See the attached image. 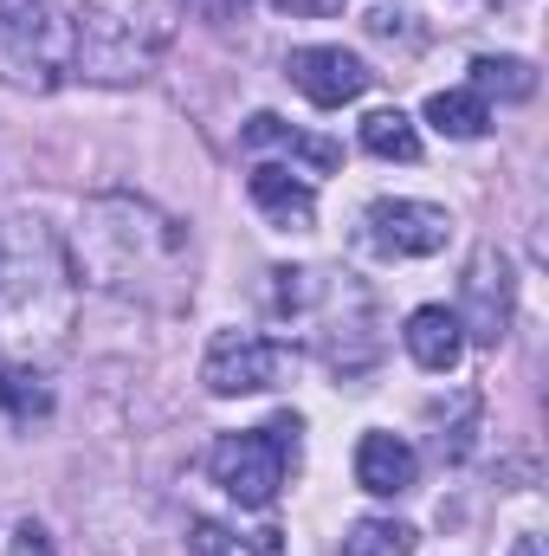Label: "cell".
<instances>
[{"instance_id":"cell-18","label":"cell","mask_w":549,"mask_h":556,"mask_svg":"<svg viewBox=\"0 0 549 556\" xmlns=\"http://www.w3.org/2000/svg\"><path fill=\"white\" fill-rule=\"evenodd\" d=\"M343 556H413V531L401 518H362V525H349Z\"/></svg>"},{"instance_id":"cell-7","label":"cell","mask_w":549,"mask_h":556,"mask_svg":"<svg viewBox=\"0 0 549 556\" xmlns=\"http://www.w3.org/2000/svg\"><path fill=\"white\" fill-rule=\"evenodd\" d=\"M362 227H369V247L388 260H426L452 240V214L433 201H375Z\"/></svg>"},{"instance_id":"cell-17","label":"cell","mask_w":549,"mask_h":556,"mask_svg":"<svg viewBox=\"0 0 549 556\" xmlns=\"http://www.w3.org/2000/svg\"><path fill=\"white\" fill-rule=\"evenodd\" d=\"M0 408L13 420H33L52 408V389H46V376L33 369V363H7L0 369Z\"/></svg>"},{"instance_id":"cell-3","label":"cell","mask_w":549,"mask_h":556,"mask_svg":"<svg viewBox=\"0 0 549 556\" xmlns=\"http://www.w3.org/2000/svg\"><path fill=\"white\" fill-rule=\"evenodd\" d=\"M175 46V0H78L72 72L91 85H137Z\"/></svg>"},{"instance_id":"cell-16","label":"cell","mask_w":549,"mask_h":556,"mask_svg":"<svg viewBox=\"0 0 549 556\" xmlns=\"http://www.w3.org/2000/svg\"><path fill=\"white\" fill-rule=\"evenodd\" d=\"M362 149L382 155V162H413L420 155V130H413L408 111H375V117H362Z\"/></svg>"},{"instance_id":"cell-15","label":"cell","mask_w":549,"mask_h":556,"mask_svg":"<svg viewBox=\"0 0 549 556\" xmlns=\"http://www.w3.org/2000/svg\"><path fill=\"white\" fill-rule=\"evenodd\" d=\"M472 91L478 98H505V104H524L531 91H537V65L531 59H478L472 65Z\"/></svg>"},{"instance_id":"cell-22","label":"cell","mask_w":549,"mask_h":556,"mask_svg":"<svg viewBox=\"0 0 549 556\" xmlns=\"http://www.w3.org/2000/svg\"><path fill=\"white\" fill-rule=\"evenodd\" d=\"M511 556H544V551H537V538H518V551Z\"/></svg>"},{"instance_id":"cell-12","label":"cell","mask_w":549,"mask_h":556,"mask_svg":"<svg viewBox=\"0 0 549 556\" xmlns=\"http://www.w3.org/2000/svg\"><path fill=\"white\" fill-rule=\"evenodd\" d=\"M401 337H408V356L426 376H452L459 356H465V330H459V317H452L446 304H420Z\"/></svg>"},{"instance_id":"cell-19","label":"cell","mask_w":549,"mask_h":556,"mask_svg":"<svg viewBox=\"0 0 549 556\" xmlns=\"http://www.w3.org/2000/svg\"><path fill=\"white\" fill-rule=\"evenodd\" d=\"M188 7H194L207 26H233V20H246V7H253V0H188Z\"/></svg>"},{"instance_id":"cell-13","label":"cell","mask_w":549,"mask_h":556,"mask_svg":"<svg viewBox=\"0 0 549 556\" xmlns=\"http://www.w3.org/2000/svg\"><path fill=\"white\" fill-rule=\"evenodd\" d=\"M246 149H278V155H297L304 168H317V175H330L336 162H343V149L330 137H304V130H291L284 117H272V111H259V117H246Z\"/></svg>"},{"instance_id":"cell-9","label":"cell","mask_w":549,"mask_h":556,"mask_svg":"<svg viewBox=\"0 0 549 556\" xmlns=\"http://www.w3.org/2000/svg\"><path fill=\"white\" fill-rule=\"evenodd\" d=\"M284 72H291V85H297L317 111H336V104L362 98L369 78H375V72H369L356 52H343V46H297V52L284 59Z\"/></svg>"},{"instance_id":"cell-5","label":"cell","mask_w":549,"mask_h":556,"mask_svg":"<svg viewBox=\"0 0 549 556\" xmlns=\"http://www.w3.org/2000/svg\"><path fill=\"white\" fill-rule=\"evenodd\" d=\"M297 415H278L266 427H246V433H220L214 453H207V472L214 485L246 505V511H266L278 492H284V466L297 459Z\"/></svg>"},{"instance_id":"cell-14","label":"cell","mask_w":549,"mask_h":556,"mask_svg":"<svg viewBox=\"0 0 549 556\" xmlns=\"http://www.w3.org/2000/svg\"><path fill=\"white\" fill-rule=\"evenodd\" d=\"M426 124L452 142H472V137L491 130V104H485L472 85H465V91H433V98H426Z\"/></svg>"},{"instance_id":"cell-21","label":"cell","mask_w":549,"mask_h":556,"mask_svg":"<svg viewBox=\"0 0 549 556\" xmlns=\"http://www.w3.org/2000/svg\"><path fill=\"white\" fill-rule=\"evenodd\" d=\"M278 13H304V20H323V13H336L343 0H272Z\"/></svg>"},{"instance_id":"cell-1","label":"cell","mask_w":549,"mask_h":556,"mask_svg":"<svg viewBox=\"0 0 549 556\" xmlns=\"http://www.w3.org/2000/svg\"><path fill=\"white\" fill-rule=\"evenodd\" d=\"M78 278L98 291L168 311L194 291V240L175 214L137 194H91L78 227Z\"/></svg>"},{"instance_id":"cell-10","label":"cell","mask_w":549,"mask_h":556,"mask_svg":"<svg viewBox=\"0 0 549 556\" xmlns=\"http://www.w3.org/2000/svg\"><path fill=\"white\" fill-rule=\"evenodd\" d=\"M246 194H253V207L272 220L278 233H304V227L317 220V194H310V181H297V175L278 168V162H259V168L246 175Z\"/></svg>"},{"instance_id":"cell-4","label":"cell","mask_w":549,"mask_h":556,"mask_svg":"<svg viewBox=\"0 0 549 556\" xmlns=\"http://www.w3.org/2000/svg\"><path fill=\"white\" fill-rule=\"evenodd\" d=\"M72 72V26L52 0H0V85L59 91Z\"/></svg>"},{"instance_id":"cell-11","label":"cell","mask_w":549,"mask_h":556,"mask_svg":"<svg viewBox=\"0 0 549 556\" xmlns=\"http://www.w3.org/2000/svg\"><path fill=\"white\" fill-rule=\"evenodd\" d=\"M413 472H420V459L401 433H362L356 440V485L362 492L401 498V492H413Z\"/></svg>"},{"instance_id":"cell-8","label":"cell","mask_w":549,"mask_h":556,"mask_svg":"<svg viewBox=\"0 0 549 556\" xmlns=\"http://www.w3.org/2000/svg\"><path fill=\"white\" fill-rule=\"evenodd\" d=\"M459 330L485 350H498L511 337V266L498 247H478L472 266H465V311H452Z\"/></svg>"},{"instance_id":"cell-2","label":"cell","mask_w":549,"mask_h":556,"mask_svg":"<svg viewBox=\"0 0 549 556\" xmlns=\"http://www.w3.org/2000/svg\"><path fill=\"white\" fill-rule=\"evenodd\" d=\"M78 260L46 214L0 220V350L13 363H52L78 324Z\"/></svg>"},{"instance_id":"cell-20","label":"cell","mask_w":549,"mask_h":556,"mask_svg":"<svg viewBox=\"0 0 549 556\" xmlns=\"http://www.w3.org/2000/svg\"><path fill=\"white\" fill-rule=\"evenodd\" d=\"M7 556H52L46 525H20V531H13V551H7Z\"/></svg>"},{"instance_id":"cell-6","label":"cell","mask_w":549,"mask_h":556,"mask_svg":"<svg viewBox=\"0 0 549 556\" xmlns=\"http://www.w3.org/2000/svg\"><path fill=\"white\" fill-rule=\"evenodd\" d=\"M291 369H297L291 343H278V337H259V330H220V337L207 343L201 382H207V395L233 402V395H266V389H278Z\"/></svg>"}]
</instances>
